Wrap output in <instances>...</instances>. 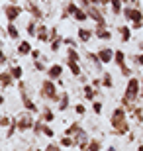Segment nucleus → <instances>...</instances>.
Returning <instances> with one entry per match:
<instances>
[{"label": "nucleus", "mask_w": 143, "mask_h": 151, "mask_svg": "<svg viewBox=\"0 0 143 151\" xmlns=\"http://www.w3.org/2000/svg\"><path fill=\"white\" fill-rule=\"evenodd\" d=\"M94 37L102 39V41H110L112 39V32L108 28H96L94 29Z\"/></svg>", "instance_id": "f3484780"}, {"label": "nucleus", "mask_w": 143, "mask_h": 151, "mask_svg": "<svg viewBox=\"0 0 143 151\" xmlns=\"http://www.w3.org/2000/svg\"><path fill=\"white\" fill-rule=\"evenodd\" d=\"M108 151H116V147H108Z\"/></svg>", "instance_id": "864d4df0"}, {"label": "nucleus", "mask_w": 143, "mask_h": 151, "mask_svg": "<svg viewBox=\"0 0 143 151\" xmlns=\"http://www.w3.org/2000/svg\"><path fill=\"white\" fill-rule=\"evenodd\" d=\"M2 12H4V16L8 22H16L18 18H20V14L24 12L22 6H18L16 2H12V4H4L2 6Z\"/></svg>", "instance_id": "39448f33"}, {"label": "nucleus", "mask_w": 143, "mask_h": 151, "mask_svg": "<svg viewBox=\"0 0 143 151\" xmlns=\"http://www.w3.org/2000/svg\"><path fill=\"white\" fill-rule=\"evenodd\" d=\"M133 118H135L137 122H143V110H141V108L135 106V110H133Z\"/></svg>", "instance_id": "58836bf2"}, {"label": "nucleus", "mask_w": 143, "mask_h": 151, "mask_svg": "<svg viewBox=\"0 0 143 151\" xmlns=\"http://www.w3.org/2000/svg\"><path fill=\"white\" fill-rule=\"evenodd\" d=\"M75 112H77L78 116H84V114H86V108H84V104H80V102H78L77 106H75Z\"/></svg>", "instance_id": "ea45409f"}, {"label": "nucleus", "mask_w": 143, "mask_h": 151, "mask_svg": "<svg viewBox=\"0 0 143 151\" xmlns=\"http://www.w3.org/2000/svg\"><path fill=\"white\" fill-rule=\"evenodd\" d=\"M65 43V37H61V35H57L55 39H51L49 41V49H51V53H59V49H61V45Z\"/></svg>", "instance_id": "4be33fe9"}, {"label": "nucleus", "mask_w": 143, "mask_h": 151, "mask_svg": "<svg viewBox=\"0 0 143 151\" xmlns=\"http://www.w3.org/2000/svg\"><path fill=\"white\" fill-rule=\"evenodd\" d=\"M43 126H45V122L43 120H35V126H33V134L35 135H39V134H43Z\"/></svg>", "instance_id": "72a5a7b5"}, {"label": "nucleus", "mask_w": 143, "mask_h": 151, "mask_svg": "<svg viewBox=\"0 0 143 151\" xmlns=\"http://www.w3.org/2000/svg\"><path fill=\"white\" fill-rule=\"evenodd\" d=\"M14 81H16V78L12 77L10 71H2V75H0V84H2V90H6L8 86H12V84H14Z\"/></svg>", "instance_id": "dca6fc26"}, {"label": "nucleus", "mask_w": 143, "mask_h": 151, "mask_svg": "<svg viewBox=\"0 0 143 151\" xmlns=\"http://www.w3.org/2000/svg\"><path fill=\"white\" fill-rule=\"evenodd\" d=\"M141 98V78L137 77H129L126 84V90H124V96H121V106L133 112L135 110V102Z\"/></svg>", "instance_id": "f257e3e1"}, {"label": "nucleus", "mask_w": 143, "mask_h": 151, "mask_svg": "<svg viewBox=\"0 0 143 151\" xmlns=\"http://www.w3.org/2000/svg\"><path fill=\"white\" fill-rule=\"evenodd\" d=\"M102 108H104V106H102V102H98V100L92 102V112L96 114V116H100V114H102Z\"/></svg>", "instance_id": "c9c22d12"}, {"label": "nucleus", "mask_w": 143, "mask_h": 151, "mask_svg": "<svg viewBox=\"0 0 143 151\" xmlns=\"http://www.w3.org/2000/svg\"><path fill=\"white\" fill-rule=\"evenodd\" d=\"M100 4H102V6H108V4H110V0H100Z\"/></svg>", "instance_id": "09e8293b"}, {"label": "nucleus", "mask_w": 143, "mask_h": 151, "mask_svg": "<svg viewBox=\"0 0 143 151\" xmlns=\"http://www.w3.org/2000/svg\"><path fill=\"white\" fill-rule=\"evenodd\" d=\"M67 59L69 61H75V63L80 61V53L77 51V47H67Z\"/></svg>", "instance_id": "a878e982"}, {"label": "nucleus", "mask_w": 143, "mask_h": 151, "mask_svg": "<svg viewBox=\"0 0 143 151\" xmlns=\"http://www.w3.org/2000/svg\"><path fill=\"white\" fill-rule=\"evenodd\" d=\"M133 61H135V65H137V67H143V53L135 55V57H133Z\"/></svg>", "instance_id": "79ce46f5"}, {"label": "nucleus", "mask_w": 143, "mask_h": 151, "mask_svg": "<svg viewBox=\"0 0 143 151\" xmlns=\"http://www.w3.org/2000/svg\"><path fill=\"white\" fill-rule=\"evenodd\" d=\"M118 34H120L121 41L127 43V41L132 39V28H129V26H120V28H118Z\"/></svg>", "instance_id": "412c9836"}, {"label": "nucleus", "mask_w": 143, "mask_h": 151, "mask_svg": "<svg viewBox=\"0 0 143 151\" xmlns=\"http://www.w3.org/2000/svg\"><path fill=\"white\" fill-rule=\"evenodd\" d=\"M65 63H67V67H69V71L73 73V77H75V78L83 77V69H80V65H78V63L69 61V59H65Z\"/></svg>", "instance_id": "a211bd4d"}, {"label": "nucleus", "mask_w": 143, "mask_h": 151, "mask_svg": "<svg viewBox=\"0 0 143 151\" xmlns=\"http://www.w3.org/2000/svg\"><path fill=\"white\" fill-rule=\"evenodd\" d=\"M124 2L121 0H110V8H112V14L114 16H121L124 14Z\"/></svg>", "instance_id": "6ab92c4d"}, {"label": "nucleus", "mask_w": 143, "mask_h": 151, "mask_svg": "<svg viewBox=\"0 0 143 151\" xmlns=\"http://www.w3.org/2000/svg\"><path fill=\"white\" fill-rule=\"evenodd\" d=\"M121 2H124V4H126V6H127V2H133V0H121Z\"/></svg>", "instance_id": "3c124183"}, {"label": "nucleus", "mask_w": 143, "mask_h": 151, "mask_svg": "<svg viewBox=\"0 0 143 151\" xmlns=\"http://www.w3.org/2000/svg\"><path fill=\"white\" fill-rule=\"evenodd\" d=\"M16 132H20V129H18V120L14 118V120H12V124L8 126V129H6V139H10V137L16 134Z\"/></svg>", "instance_id": "c85d7f7f"}, {"label": "nucleus", "mask_w": 143, "mask_h": 151, "mask_svg": "<svg viewBox=\"0 0 143 151\" xmlns=\"http://www.w3.org/2000/svg\"><path fill=\"white\" fill-rule=\"evenodd\" d=\"M69 104H71V96H69V92H61V100H59V110L61 112H65L67 108H69Z\"/></svg>", "instance_id": "5701e85b"}, {"label": "nucleus", "mask_w": 143, "mask_h": 151, "mask_svg": "<svg viewBox=\"0 0 143 151\" xmlns=\"http://www.w3.org/2000/svg\"><path fill=\"white\" fill-rule=\"evenodd\" d=\"M10 73H12V77L16 78V81H22V77H24V69L20 67V65H12V67H10Z\"/></svg>", "instance_id": "cd10ccee"}, {"label": "nucleus", "mask_w": 143, "mask_h": 151, "mask_svg": "<svg viewBox=\"0 0 143 151\" xmlns=\"http://www.w3.org/2000/svg\"><path fill=\"white\" fill-rule=\"evenodd\" d=\"M132 29H143V22H132Z\"/></svg>", "instance_id": "49530a36"}, {"label": "nucleus", "mask_w": 143, "mask_h": 151, "mask_svg": "<svg viewBox=\"0 0 143 151\" xmlns=\"http://www.w3.org/2000/svg\"><path fill=\"white\" fill-rule=\"evenodd\" d=\"M26 151H35V149H26Z\"/></svg>", "instance_id": "6e6d98bb"}, {"label": "nucleus", "mask_w": 143, "mask_h": 151, "mask_svg": "<svg viewBox=\"0 0 143 151\" xmlns=\"http://www.w3.org/2000/svg\"><path fill=\"white\" fill-rule=\"evenodd\" d=\"M45 151H61V143H55V141H51L45 145Z\"/></svg>", "instance_id": "4c0bfd02"}, {"label": "nucleus", "mask_w": 143, "mask_h": 151, "mask_svg": "<svg viewBox=\"0 0 143 151\" xmlns=\"http://www.w3.org/2000/svg\"><path fill=\"white\" fill-rule=\"evenodd\" d=\"M86 14L92 22H96V28H106V18L102 16V10H100L98 6H88Z\"/></svg>", "instance_id": "0eeeda50"}, {"label": "nucleus", "mask_w": 143, "mask_h": 151, "mask_svg": "<svg viewBox=\"0 0 143 151\" xmlns=\"http://www.w3.org/2000/svg\"><path fill=\"white\" fill-rule=\"evenodd\" d=\"M59 143H61V147H75V139L71 135H63L59 139Z\"/></svg>", "instance_id": "2f4dec72"}, {"label": "nucleus", "mask_w": 143, "mask_h": 151, "mask_svg": "<svg viewBox=\"0 0 143 151\" xmlns=\"http://www.w3.org/2000/svg\"><path fill=\"white\" fill-rule=\"evenodd\" d=\"M102 86H104V88H112V86H114V81H112L110 73H104V75H102Z\"/></svg>", "instance_id": "473e14b6"}, {"label": "nucleus", "mask_w": 143, "mask_h": 151, "mask_svg": "<svg viewBox=\"0 0 143 151\" xmlns=\"http://www.w3.org/2000/svg\"><path fill=\"white\" fill-rule=\"evenodd\" d=\"M45 59H37V61H33V67H35V71H41V73H47V69L49 67H45Z\"/></svg>", "instance_id": "f704fd0d"}, {"label": "nucleus", "mask_w": 143, "mask_h": 151, "mask_svg": "<svg viewBox=\"0 0 143 151\" xmlns=\"http://www.w3.org/2000/svg\"><path fill=\"white\" fill-rule=\"evenodd\" d=\"M24 10H28L29 14H32V18L33 20H43L45 18V14H43V10L39 8L33 0H26V6H24Z\"/></svg>", "instance_id": "1a4fd4ad"}, {"label": "nucleus", "mask_w": 143, "mask_h": 151, "mask_svg": "<svg viewBox=\"0 0 143 151\" xmlns=\"http://www.w3.org/2000/svg\"><path fill=\"white\" fill-rule=\"evenodd\" d=\"M39 96H41L43 100H47V102H59V100H61V94H59V90H57L55 81H51V78H45L43 83H41Z\"/></svg>", "instance_id": "7ed1b4c3"}, {"label": "nucleus", "mask_w": 143, "mask_h": 151, "mask_svg": "<svg viewBox=\"0 0 143 151\" xmlns=\"http://www.w3.org/2000/svg\"><path fill=\"white\" fill-rule=\"evenodd\" d=\"M110 126H112V135H127L129 134V124H127V110L124 106L114 108L110 116Z\"/></svg>", "instance_id": "f03ea898"}, {"label": "nucleus", "mask_w": 143, "mask_h": 151, "mask_svg": "<svg viewBox=\"0 0 143 151\" xmlns=\"http://www.w3.org/2000/svg\"><path fill=\"white\" fill-rule=\"evenodd\" d=\"M124 18L129 20V22H143V12H141V8L124 6Z\"/></svg>", "instance_id": "6e6552de"}, {"label": "nucleus", "mask_w": 143, "mask_h": 151, "mask_svg": "<svg viewBox=\"0 0 143 151\" xmlns=\"http://www.w3.org/2000/svg\"><path fill=\"white\" fill-rule=\"evenodd\" d=\"M92 86H94V88H100V86H102V77L92 78Z\"/></svg>", "instance_id": "37998d69"}, {"label": "nucleus", "mask_w": 143, "mask_h": 151, "mask_svg": "<svg viewBox=\"0 0 143 151\" xmlns=\"http://www.w3.org/2000/svg\"><path fill=\"white\" fill-rule=\"evenodd\" d=\"M83 92H84V98H86L88 102H94V100H96V96H98V88H94L90 83L83 86Z\"/></svg>", "instance_id": "4468645a"}, {"label": "nucleus", "mask_w": 143, "mask_h": 151, "mask_svg": "<svg viewBox=\"0 0 143 151\" xmlns=\"http://www.w3.org/2000/svg\"><path fill=\"white\" fill-rule=\"evenodd\" d=\"M61 77H63V65H61V63L49 65V69H47V78H51V81H61Z\"/></svg>", "instance_id": "9b49d317"}, {"label": "nucleus", "mask_w": 143, "mask_h": 151, "mask_svg": "<svg viewBox=\"0 0 143 151\" xmlns=\"http://www.w3.org/2000/svg\"><path fill=\"white\" fill-rule=\"evenodd\" d=\"M37 28H39V26L35 24V20H33V18L29 20L28 24H26V32H28L29 37H37Z\"/></svg>", "instance_id": "b1692460"}, {"label": "nucleus", "mask_w": 143, "mask_h": 151, "mask_svg": "<svg viewBox=\"0 0 143 151\" xmlns=\"http://www.w3.org/2000/svg\"><path fill=\"white\" fill-rule=\"evenodd\" d=\"M6 63H8V57H6V53H2V61H0V65H2V67H4Z\"/></svg>", "instance_id": "de8ad7c7"}, {"label": "nucleus", "mask_w": 143, "mask_h": 151, "mask_svg": "<svg viewBox=\"0 0 143 151\" xmlns=\"http://www.w3.org/2000/svg\"><path fill=\"white\" fill-rule=\"evenodd\" d=\"M88 151H102V141L96 139V137H92L90 143H88Z\"/></svg>", "instance_id": "7c9ffc66"}, {"label": "nucleus", "mask_w": 143, "mask_h": 151, "mask_svg": "<svg viewBox=\"0 0 143 151\" xmlns=\"http://www.w3.org/2000/svg\"><path fill=\"white\" fill-rule=\"evenodd\" d=\"M139 45V49H141V53H143V41H141V43H137Z\"/></svg>", "instance_id": "8fccbe9b"}, {"label": "nucleus", "mask_w": 143, "mask_h": 151, "mask_svg": "<svg viewBox=\"0 0 143 151\" xmlns=\"http://www.w3.org/2000/svg\"><path fill=\"white\" fill-rule=\"evenodd\" d=\"M80 129H83V128H80V124H78V122H75V124H71V126H69V128L65 129V135H71V137H73V135H75V134H78Z\"/></svg>", "instance_id": "c756f323"}, {"label": "nucleus", "mask_w": 143, "mask_h": 151, "mask_svg": "<svg viewBox=\"0 0 143 151\" xmlns=\"http://www.w3.org/2000/svg\"><path fill=\"white\" fill-rule=\"evenodd\" d=\"M141 84H143V77H141Z\"/></svg>", "instance_id": "4d7b16f0"}, {"label": "nucleus", "mask_w": 143, "mask_h": 151, "mask_svg": "<svg viewBox=\"0 0 143 151\" xmlns=\"http://www.w3.org/2000/svg\"><path fill=\"white\" fill-rule=\"evenodd\" d=\"M43 135H45V137H49V139L55 135V132H53V128H51L49 124H45V126H43Z\"/></svg>", "instance_id": "e433bc0d"}, {"label": "nucleus", "mask_w": 143, "mask_h": 151, "mask_svg": "<svg viewBox=\"0 0 143 151\" xmlns=\"http://www.w3.org/2000/svg\"><path fill=\"white\" fill-rule=\"evenodd\" d=\"M84 55H86V59L90 61V65H94V71H96V73H100V71H102V65H104V63L100 61L98 53H92V51H86Z\"/></svg>", "instance_id": "f8f14e48"}, {"label": "nucleus", "mask_w": 143, "mask_h": 151, "mask_svg": "<svg viewBox=\"0 0 143 151\" xmlns=\"http://www.w3.org/2000/svg\"><path fill=\"white\" fill-rule=\"evenodd\" d=\"M137 151H143V143H139V149Z\"/></svg>", "instance_id": "603ef678"}, {"label": "nucleus", "mask_w": 143, "mask_h": 151, "mask_svg": "<svg viewBox=\"0 0 143 151\" xmlns=\"http://www.w3.org/2000/svg\"><path fill=\"white\" fill-rule=\"evenodd\" d=\"M67 16L75 18L77 22H86V20H90V18H88V14H86V10H84V8H80L77 2H69V4L65 6L63 18H67Z\"/></svg>", "instance_id": "20e7f679"}, {"label": "nucleus", "mask_w": 143, "mask_h": 151, "mask_svg": "<svg viewBox=\"0 0 143 151\" xmlns=\"http://www.w3.org/2000/svg\"><path fill=\"white\" fill-rule=\"evenodd\" d=\"M6 34H8V37H12V39L20 37V32H18V28H16L14 22H8V26H6Z\"/></svg>", "instance_id": "393cba45"}, {"label": "nucleus", "mask_w": 143, "mask_h": 151, "mask_svg": "<svg viewBox=\"0 0 143 151\" xmlns=\"http://www.w3.org/2000/svg\"><path fill=\"white\" fill-rule=\"evenodd\" d=\"M16 120H18V129H20V132H28V129H33V126H35V120H33L32 112H28V110H26L24 114H20Z\"/></svg>", "instance_id": "423d86ee"}, {"label": "nucleus", "mask_w": 143, "mask_h": 151, "mask_svg": "<svg viewBox=\"0 0 143 151\" xmlns=\"http://www.w3.org/2000/svg\"><path fill=\"white\" fill-rule=\"evenodd\" d=\"M32 51H33V47L29 41H20L18 43V55H32Z\"/></svg>", "instance_id": "aec40b11"}, {"label": "nucleus", "mask_w": 143, "mask_h": 151, "mask_svg": "<svg viewBox=\"0 0 143 151\" xmlns=\"http://www.w3.org/2000/svg\"><path fill=\"white\" fill-rule=\"evenodd\" d=\"M37 39L41 41V43H47L51 39V28H47L45 24H39L37 28Z\"/></svg>", "instance_id": "ddd939ff"}, {"label": "nucleus", "mask_w": 143, "mask_h": 151, "mask_svg": "<svg viewBox=\"0 0 143 151\" xmlns=\"http://www.w3.org/2000/svg\"><path fill=\"white\" fill-rule=\"evenodd\" d=\"M32 59H33V61L41 59V51H39V49H33V51H32Z\"/></svg>", "instance_id": "c03bdc74"}, {"label": "nucleus", "mask_w": 143, "mask_h": 151, "mask_svg": "<svg viewBox=\"0 0 143 151\" xmlns=\"http://www.w3.org/2000/svg\"><path fill=\"white\" fill-rule=\"evenodd\" d=\"M65 43L69 45V47H77V41H75V39H71V37H65Z\"/></svg>", "instance_id": "a18cd8bd"}, {"label": "nucleus", "mask_w": 143, "mask_h": 151, "mask_svg": "<svg viewBox=\"0 0 143 151\" xmlns=\"http://www.w3.org/2000/svg\"><path fill=\"white\" fill-rule=\"evenodd\" d=\"M12 120H14V118H12ZM12 120L4 114V116H2V120H0V126H2V128H8V126L12 124Z\"/></svg>", "instance_id": "a19ab883"}, {"label": "nucleus", "mask_w": 143, "mask_h": 151, "mask_svg": "<svg viewBox=\"0 0 143 151\" xmlns=\"http://www.w3.org/2000/svg\"><path fill=\"white\" fill-rule=\"evenodd\" d=\"M141 98H143V84H141Z\"/></svg>", "instance_id": "5fc2aeb1"}, {"label": "nucleus", "mask_w": 143, "mask_h": 151, "mask_svg": "<svg viewBox=\"0 0 143 151\" xmlns=\"http://www.w3.org/2000/svg\"><path fill=\"white\" fill-rule=\"evenodd\" d=\"M41 120H43L45 124H51L53 120H55V114H53V110H51V108H43V110H41Z\"/></svg>", "instance_id": "bb28decb"}, {"label": "nucleus", "mask_w": 143, "mask_h": 151, "mask_svg": "<svg viewBox=\"0 0 143 151\" xmlns=\"http://www.w3.org/2000/svg\"><path fill=\"white\" fill-rule=\"evenodd\" d=\"M98 57H100V61L104 63V65H110L112 61H114V55H116V51L112 49V47H108V45H104V47H100L98 51Z\"/></svg>", "instance_id": "9d476101"}, {"label": "nucleus", "mask_w": 143, "mask_h": 151, "mask_svg": "<svg viewBox=\"0 0 143 151\" xmlns=\"http://www.w3.org/2000/svg\"><path fill=\"white\" fill-rule=\"evenodd\" d=\"M77 37L80 39L83 43H88V41L94 37V32H92V29H88V28H78L77 29Z\"/></svg>", "instance_id": "2eb2a0df"}, {"label": "nucleus", "mask_w": 143, "mask_h": 151, "mask_svg": "<svg viewBox=\"0 0 143 151\" xmlns=\"http://www.w3.org/2000/svg\"><path fill=\"white\" fill-rule=\"evenodd\" d=\"M43 2H45V0H43Z\"/></svg>", "instance_id": "13d9d810"}]
</instances>
